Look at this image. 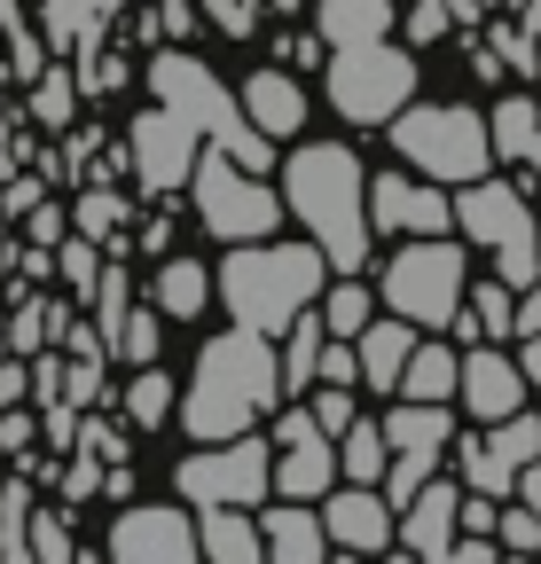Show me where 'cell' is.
<instances>
[{
    "label": "cell",
    "mask_w": 541,
    "mask_h": 564,
    "mask_svg": "<svg viewBox=\"0 0 541 564\" xmlns=\"http://www.w3.org/2000/svg\"><path fill=\"white\" fill-rule=\"evenodd\" d=\"M463 282H470V243L455 236H400V251L377 274V306L416 322V329H447L463 314Z\"/></svg>",
    "instance_id": "cell-6"
},
{
    "label": "cell",
    "mask_w": 541,
    "mask_h": 564,
    "mask_svg": "<svg viewBox=\"0 0 541 564\" xmlns=\"http://www.w3.org/2000/svg\"><path fill=\"white\" fill-rule=\"evenodd\" d=\"M275 9H291V17H299V0H275Z\"/></svg>",
    "instance_id": "cell-60"
},
{
    "label": "cell",
    "mask_w": 541,
    "mask_h": 564,
    "mask_svg": "<svg viewBox=\"0 0 541 564\" xmlns=\"http://www.w3.org/2000/svg\"><path fill=\"white\" fill-rule=\"evenodd\" d=\"M244 118H251L267 141H291V133L306 126V87L291 79V70L267 63V70H251V79H244Z\"/></svg>",
    "instance_id": "cell-20"
},
{
    "label": "cell",
    "mask_w": 541,
    "mask_h": 564,
    "mask_svg": "<svg viewBox=\"0 0 541 564\" xmlns=\"http://www.w3.org/2000/svg\"><path fill=\"white\" fill-rule=\"evenodd\" d=\"M455 502H463V478H424L409 502H400V518H392V549H409V556H424V564H447V549H455Z\"/></svg>",
    "instance_id": "cell-17"
},
{
    "label": "cell",
    "mask_w": 541,
    "mask_h": 564,
    "mask_svg": "<svg viewBox=\"0 0 541 564\" xmlns=\"http://www.w3.org/2000/svg\"><path fill=\"white\" fill-rule=\"evenodd\" d=\"M79 102H87V95H79V70H72V63H47L40 79L24 87V118L47 126V133H72V126H79Z\"/></svg>",
    "instance_id": "cell-27"
},
{
    "label": "cell",
    "mask_w": 541,
    "mask_h": 564,
    "mask_svg": "<svg viewBox=\"0 0 541 564\" xmlns=\"http://www.w3.org/2000/svg\"><path fill=\"white\" fill-rule=\"evenodd\" d=\"M196 32V0H165L158 9V40H188Z\"/></svg>",
    "instance_id": "cell-51"
},
{
    "label": "cell",
    "mask_w": 541,
    "mask_h": 564,
    "mask_svg": "<svg viewBox=\"0 0 541 564\" xmlns=\"http://www.w3.org/2000/svg\"><path fill=\"white\" fill-rule=\"evenodd\" d=\"M196 556H205V564H267L259 518H251V510H236V502L196 510Z\"/></svg>",
    "instance_id": "cell-22"
},
{
    "label": "cell",
    "mask_w": 541,
    "mask_h": 564,
    "mask_svg": "<svg viewBox=\"0 0 541 564\" xmlns=\"http://www.w3.org/2000/svg\"><path fill=\"white\" fill-rule=\"evenodd\" d=\"M314 510H322V525H329V549H354V556H385V549H392V518H400V510L385 502V486H354V478H346V486H329Z\"/></svg>",
    "instance_id": "cell-16"
},
{
    "label": "cell",
    "mask_w": 541,
    "mask_h": 564,
    "mask_svg": "<svg viewBox=\"0 0 541 564\" xmlns=\"http://www.w3.org/2000/svg\"><path fill=\"white\" fill-rule=\"evenodd\" d=\"M126 9V0H40V24H47V47L55 55H79L110 32V17Z\"/></svg>",
    "instance_id": "cell-24"
},
{
    "label": "cell",
    "mask_w": 541,
    "mask_h": 564,
    "mask_svg": "<svg viewBox=\"0 0 541 564\" xmlns=\"http://www.w3.org/2000/svg\"><path fill=\"white\" fill-rule=\"evenodd\" d=\"M385 133H392V150L440 188H463V181H479L495 165L487 110H470V102H409Z\"/></svg>",
    "instance_id": "cell-7"
},
{
    "label": "cell",
    "mask_w": 541,
    "mask_h": 564,
    "mask_svg": "<svg viewBox=\"0 0 541 564\" xmlns=\"http://www.w3.org/2000/svg\"><path fill=\"white\" fill-rule=\"evenodd\" d=\"M126 423H133V432H165V423H173V369H158V361L133 369V384H126Z\"/></svg>",
    "instance_id": "cell-33"
},
{
    "label": "cell",
    "mask_w": 541,
    "mask_h": 564,
    "mask_svg": "<svg viewBox=\"0 0 541 564\" xmlns=\"http://www.w3.org/2000/svg\"><path fill=\"white\" fill-rule=\"evenodd\" d=\"M385 440H392V455H400V447L447 455V447H455V408H447V400H392Z\"/></svg>",
    "instance_id": "cell-25"
},
{
    "label": "cell",
    "mask_w": 541,
    "mask_h": 564,
    "mask_svg": "<svg viewBox=\"0 0 541 564\" xmlns=\"http://www.w3.org/2000/svg\"><path fill=\"white\" fill-rule=\"evenodd\" d=\"M55 274H63V291H72V299L87 306V291H95V274H102V243L72 228V236L55 243Z\"/></svg>",
    "instance_id": "cell-37"
},
{
    "label": "cell",
    "mask_w": 541,
    "mask_h": 564,
    "mask_svg": "<svg viewBox=\"0 0 541 564\" xmlns=\"http://www.w3.org/2000/svg\"><path fill=\"white\" fill-rule=\"evenodd\" d=\"M322 55H329V47H322V32H314V40H283V47H275V63H322Z\"/></svg>",
    "instance_id": "cell-54"
},
{
    "label": "cell",
    "mask_w": 541,
    "mask_h": 564,
    "mask_svg": "<svg viewBox=\"0 0 541 564\" xmlns=\"http://www.w3.org/2000/svg\"><path fill=\"white\" fill-rule=\"evenodd\" d=\"M9 274H17V220L0 212V282H9Z\"/></svg>",
    "instance_id": "cell-55"
},
{
    "label": "cell",
    "mask_w": 541,
    "mask_h": 564,
    "mask_svg": "<svg viewBox=\"0 0 541 564\" xmlns=\"http://www.w3.org/2000/svg\"><path fill=\"white\" fill-rule=\"evenodd\" d=\"M158 352H165V314L158 306H126L118 329H110V361L142 369V361H158Z\"/></svg>",
    "instance_id": "cell-35"
},
{
    "label": "cell",
    "mask_w": 541,
    "mask_h": 564,
    "mask_svg": "<svg viewBox=\"0 0 541 564\" xmlns=\"http://www.w3.org/2000/svg\"><path fill=\"white\" fill-rule=\"evenodd\" d=\"M495 556V533H455V549H447V564H487Z\"/></svg>",
    "instance_id": "cell-52"
},
{
    "label": "cell",
    "mask_w": 541,
    "mask_h": 564,
    "mask_svg": "<svg viewBox=\"0 0 541 564\" xmlns=\"http://www.w3.org/2000/svg\"><path fill=\"white\" fill-rule=\"evenodd\" d=\"M173 494L188 510H213V502H236V510H259L275 494V440H205L196 455L173 463Z\"/></svg>",
    "instance_id": "cell-10"
},
{
    "label": "cell",
    "mask_w": 541,
    "mask_h": 564,
    "mask_svg": "<svg viewBox=\"0 0 541 564\" xmlns=\"http://www.w3.org/2000/svg\"><path fill=\"white\" fill-rule=\"evenodd\" d=\"M150 306H158L165 322H196V314L213 306V267L165 251V267H158V282H150Z\"/></svg>",
    "instance_id": "cell-26"
},
{
    "label": "cell",
    "mask_w": 541,
    "mask_h": 564,
    "mask_svg": "<svg viewBox=\"0 0 541 564\" xmlns=\"http://www.w3.org/2000/svg\"><path fill=\"white\" fill-rule=\"evenodd\" d=\"M17 400H32V361L24 352H0V408H17Z\"/></svg>",
    "instance_id": "cell-50"
},
{
    "label": "cell",
    "mask_w": 541,
    "mask_h": 564,
    "mask_svg": "<svg viewBox=\"0 0 541 564\" xmlns=\"http://www.w3.org/2000/svg\"><path fill=\"white\" fill-rule=\"evenodd\" d=\"M40 196H47V173H24V165H17V173H0V212H9V220H24Z\"/></svg>",
    "instance_id": "cell-46"
},
{
    "label": "cell",
    "mask_w": 541,
    "mask_h": 564,
    "mask_svg": "<svg viewBox=\"0 0 541 564\" xmlns=\"http://www.w3.org/2000/svg\"><path fill=\"white\" fill-rule=\"evenodd\" d=\"M495 549H510V556H533V549H541V510H526V502H502V510H495Z\"/></svg>",
    "instance_id": "cell-41"
},
{
    "label": "cell",
    "mask_w": 541,
    "mask_h": 564,
    "mask_svg": "<svg viewBox=\"0 0 541 564\" xmlns=\"http://www.w3.org/2000/svg\"><path fill=\"white\" fill-rule=\"evenodd\" d=\"M55 494H63V502H95V494H102V455H72V463H63L55 470Z\"/></svg>",
    "instance_id": "cell-43"
},
{
    "label": "cell",
    "mask_w": 541,
    "mask_h": 564,
    "mask_svg": "<svg viewBox=\"0 0 541 564\" xmlns=\"http://www.w3.org/2000/svg\"><path fill=\"white\" fill-rule=\"evenodd\" d=\"M275 188H283V212H299V228L322 243L329 274H361L369 251H377V228H369V173L346 141H299L291 158H275Z\"/></svg>",
    "instance_id": "cell-2"
},
{
    "label": "cell",
    "mask_w": 541,
    "mask_h": 564,
    "mask_svg": "<svg viewBox=\"0 0 541 564\" xmlns=\"http://www.w3.org/2000/svg\"><path fill=\"white\" fill-rule=\"evenodd\" d=\"M142 79H150V102H165L173 118H188L196 133L213 141V150H228V158L251 165V173H275V141L244 118V102L220 87V70H213L205 55H188L181 40H165V47L150 55Z\"/></svg>",
    "instance_id": "cell-4"
},
{
    "label": "cell",
    "mask_w": 541,
    "mask_h": 564,
    "mask_svg": "<svg viewBox=\"0 0 541 564\" xmlns=\"http://www.w3.org/2000/svg\"><path fill=\"white\" fill-rule=\"evenodd\" d=\"M329 70V110L346 118V126H392L400 110L416 102V47H400V40H361V47H329L322 55Z\"/></svg>",
    "instance_id": "cell-9"
},
{
    "label": "cell",
    "mask_w": 541,
    "mask_h": 564,
    "mask_svg": "<svg viewBox=\"0 0 541 564\" xmlns=\"http://www.w3.org/2000/svg\"><path fill=\"white\" fill-rule=\"evenodd\" d=\"M314 32H322V47L392 40L400 32V9H392V0H314Z\"/></svg>",
    "instance_id": "cell-23"
},
{
    "label": "cell",
    "mask_w": 541,
    "mask_h": 564,
    "mask_svg": "<svg viewBox=\"0 0 541 564\" xmlns=\"http://www.w3.org/2000/svg\"><path fill=\"white\" fill-rule=\"evenodd\" d=\"M455 236L470 251H487V274H502L510 291H526V282L541 274V228H533V196L518 181H502L495 165L479 181H463L455 196Z\"/></svg>",
    "instance_id": "cell-5"
},
{
    "label": "cell",
    "mask_w": 541,
    "mask_h": 564,
    "mask_svg": "<svg viewBox=\"0 0 541 564\" xmlns=\"http://www.w3.org/2000/svg\"><path fill=\"white\" fill-rule=\"evenodd\" d=\"M306 415L322 423V432L337 440V432H346V423L361 415V384H314V400H306Z\"/></svg>",
    "instance_id": "cell-40"
},
{
    "label": "cell",
    "mask_w": 541,
    "mask_h": 564,
    "mask_svg": "<svg viewBox=\"0 0 541 564\" xmlns=\"http://www.w3.org/2000/svg\"><path fill=\"white\" fill-rule=\"evenodd\" d=\"M9 24H24V9H17V0H0V32H9Z\"/></svg>",
    "instance_id": "cell-57"
},
{
    "label": "cell",
    "mask_w": 541,
    "mask_h": 564,
    "mask_svg": "<svg viewBox=\"0 0 541 564\" xmlns=\"http://www.w3.org/2000/svg\"><path fill=\"white\" fill-rule=\"evenodd\" d=\"M47 63H55V55H47V40H40L32 24H9V32H0V79L32 87V79H40Z\"/></svg>",
    "instance_id": "cell-36"
},
{
    "label": "cell",
    "mask_w": 541,
    "mask_h": 564,
    "mask_svg": "<svg viewBox=\"0 0 541 564\" xmlns=\"http://www.w3.org/2000/svg\"><path fill=\"white\" fill-rule=\"evenodd\" d=\"M533 133H541V102H533V95H502V102L487 110V141H495L502 165H526V158H533Z\"/></svg>",
    "instance_id": "cell-29"
},
{
    "label": "cell",
    "mask_w": 541,
    "mask_h": 564,
    "mask_svg": "<svg viewBox=\"0 0 541 564\" xmlns=\"http://www.w3.org/2000/svg\"><path fill=\"white\" fill-rule=\"evenodd\" d=\"M0 352H9V306H0Z\"/></svg>",
    "instance_id": "cell-59"
},
{
    "label": "cell",
    "mask_w": 541,
    "mask_h": 564,
    "mask_svg": "<svg viewBox=\"0 0 541 564\" xmlns=\"http://www.w3.org/2000/svg\"><path fill=\"white\" fill-rule=\"evenodd\" d=\"M385 463H392V440H385V423L354 415L346 432H337V478H354V486H377V478H385Z\"/></svg>",
    "instance_id": "cell-30"
},
{
    "label": "cell",
    "mask_w": 541,
    "mask_h": 564,
    "mask_svg": "<svg viewBox=\"0 0 541 564\" xmlns=\"http://www.w3.org/2000/svg\"><path fill=\"white\" fill-rule=\"evenodd\" d=\"M259 541H267V564H322L329 556V525L314 502H259Z\"/></svg>",
    "instance_id": "cell-18"
},
{
    "label": "cell",
    "mask_w": 541,
    "mask_h": 564,
    "mask_svg": "<svg viewBox=\"0 0 541 564\" xmlns=\"http://www.w3.org/2000/svg\"><path fill=\"white\" fill-rule=\"evenodd\" d=\"M32 447H40V415H24V400H17V408H0V455H17V463H24Z\"/></svg>",
    "instance_id": "cell-47"
},
{
    "label": "cell",
    "mask_w": 541,
    "mask_h": 564,
    "mask_svg": "<svg viewBox=\"0 0 541 564\" xmlns=\"http://www.w3.org/2000/svg\"><path fill=\"white\" fill-rule=\"evenodd\" d=\"M447 24H455V17H447V0H416V9L400 17V32H409V47H432V40H440Z\"/></svg>",
    "instance_id": "cell-48"
},
{
    "label": "cell",
    "mask_w": 541,
    "mask_h": 564,
    "mask_svg": "<svg viewBox=\"0 0 541 564\" xmlns=\"http://www.w3.org/2000/svg\"><path fill=\"white\" fill-rule=\"evenodd\" d=\"M283 400V361H275V337L267 329H220L205 337V352H196L188 369V392L173 400L181 415V440H236V432H259L267 415H275Z\"/></svg>",
    "instance_id": "cell-1"
},
{
    "label": "cell",
    "mask_w": 541,
    "mask_h": 564,
    "mask_svg": "<svg viewBox=\"0 0 541 564\" xmlns=\"http://www.w3.org/2000/svg\"><path fill=\"white\" fill-rule=\"evenodd\" d=\"M533 329H541V274L518 291V337H533Z\"/></svg>",
    "instance_id": "cell-53"
},
{
    "label": "cell",
    "mask_w": 541,
    "mask_h": 564,
    "mask_svg": "<svg viewBox=\"0 0 541 564\" xmlns=\"http://www.w3.org/2000/svg\"><path fill=\"white\" fill-rule=\"evenodd\" d=\"M409 345H416V322L400 314H369L361 337H354V361H361V392H400V369H409Z\"/></svg>",
    "instance_id": "cell-19"
},
{
    "label": "cell",
    "mask_w": 541,
    "mask_h": 564,
    "mask_svg": "<svg viewBox=\"0 0 541 564\" xmlns=\"http://www.w3.org/2000/svg\"><path fill=\"white\" fill-rule=\"evenodd\" d=\"M369 228L377 243L392 236H455V196L447 188H424L416 173H369Z\"/></svg>",
    "instance_id": "cell-14"
},
{
    "label": "cell",
    "mask_w": 541,
    "mask_h": 564,
    "mask_svg": "<svg viewBox=\"0 0 541 564\" xmlns=\"http://www.w3.org/2000/svg\"><path fill=\"white\" fill-rule=\"evenodd\" d=\"M479 40L502 55V70H541V63H533V40H526V24H487Z\"/></svg>",
    "instance_id": "cell-45"
},
{
    "label": "cell",
    "mask_w": 541,
    "mask_h": 564,
    "mask_svg": "<svg viewBox=\"0 0 541 564\" xmlns=\"http://www.w3.org/2000/svg\"><path fill=\"white\" fill-rule=\"evenodd\" d=\"M518 369H526V384H541V329L518 337Z\"/></svg>",
    "instance_id": "cell-56"
},
{
    "label": "cell",
    "mask_w": 541,
    "mask_h": 564,
    "mask_svg": "<svg viewBox=\"0 0 541 564\" xmlns=\"http://www.w3.org/2000/svg\"><path fill=\"white\" fill-rule=\"evenodd\" d=\"M526 369H518V352H502L495 337H479V345H463V377H455V400L470 408V423H502V415H518L526 408Z\"/></svg>",
    "instance_id": "cell-15"
},
{
    "label": "cell",
    "mask_w": 541,
    "mask_h": 564,
    "mask_svg": "<svg viewBox=\"0 0 541 564\" xmlns=\"http://www.w3.org/2000/svg\"><path fill=\"white\" fill-rule=\"evenodd\" d=\"M188 196H196V228H205L213 243H259L283 228V188L275 173H251L236 165L228 150H196V173H188Z\"/></svg>",
    "instance_id": "cell-8"
},
{
    "label": "cell",
    "mask_w": 541,
    "mask_h": 564,
    "mask_svg": "<svg viewBox=\"0 0 541 564\" xmlns=\"http://www.w3.org/2000/svg\"><path fill=\"white\" fill-rule=\"evenodd\" d=\"M196 17H205V24H220L228 40H251V32H259V0H205Z\"/></svg>",
    "instance_id": "cell-44"
},
{
    "label": "cell",
    "mask_w": 541,
    "mask_h": 564,
    "mask_svg": "<svg viewBox=\"0 0 541 564\" xmlns=\"http://www.w3.org/2000/svg\"><path fill=\"white\" fill-rule=\"evenodd\" d=\"M118 564H188L196 556V510L188 502H133L110 518Z\"/></svg>",
    "instance_id": "cell-13"
},
{
    "label": "cell",
    "mask_w": 541,
    "mask_h": 564,
    "mask_svg": "<svg viewBox=\"0 0 541 564\" xmlns=\"http://www.w3.org/2000/svg\"><path fill=\"white\" fill-rule=\"evenodd\" d=\"M24 541H32L40 564H72V556H79V541H72V525H63V510H40V502H32V533H24Z\"/></svg>",
    "instance_id": "cell-39"
},
{
    "label": "cell",
    "mask_w": 541,
    "mask_h": 564,
    "mask_svg": "<svg viewBox=\"0 0 541 564\" xmlns=\"http://www.w3.org/2000/svg\"><path fill=\"white\" fill-rule=\"evenodd\" d=\"M196 150H205V133H196L188 118H173L165 102H150L142 118L126 126V173H133V188H142L150 204H173L188 188Z\"/></svg>",
    "instance_id": "cell-11"
},
{
    "label": "cell",
    "mask_w": 541,
    "mask_h": 564,
    "mask_svg": "<svg viewBox=\"0 0 541 564\" xmlns=\"http://www.w3.org/2000/svg\"><path fill=\"white\" fill-rule=\"evenodd\" d=\"M72 228H79V236H95V243H110V236H126V228H133V204H126L110 181H87V188H79V204H72Z\"/></svg>",
    "instance_id": "cell-34"
},
{
    "label": "cell",
    "mask_w": 541,
    "mask_h": 564,
    "mask_svg": "<svg viewBox=\"0 0 541 564\" xmlns=\"http://www.w3.org/2000/svg\"><path fill=\"white\" fill-rule=\"evenodd\" d=\"M126 87V55H110L102 40L79 47V95H118Z\"/></svg>",
    "instance_id": "cell-42"
},
{
    "label": "cell",
    "mask_w": 541,
    "mask_h": 564,
    "mask_svg": "<svg viewBox=\"0 0 541 564\" xmlns=\"http://www.w3.org/2000/svg\"><path fill=\"white\" fill-rule=\"evenodd\" d=\"M526 165H533V188H541V133H533V158H526Z\"/></svg>",
    "instance_id": "cell-58"
},
{
    "label": "cell",
    "mask_w": 541,
    "mask_h": 564,
    "mask_svg": "<svg viewBox=\"0 0 541 564\" xmlns=\"http://www.w3.org/2000/svg\"><path fill=\"white\" fill-rule=\"evenodd\" d=\"M314 314H322L329 337H361V322L377 314V291H369L361 274H329V282H322V299H314Z\"/></svg>",
    "instance_id": "cell-31"
},
{
    "label": "cell",
    "mask_w": 541,
    "mask_h": 564,
    "mask_svg": "<svg viewBox=\"0 0 541 564\" xmlns=\"http://www.w3.org/2000/svg\"><path fill=\"white\" fill-rule=\"evenodd\" d=\"M447 337L455 345H479V337H518V291L502 274H487V282H463V314L447 322Z\"/></svg>",
    "instance_id": "cell-21"
},
{
    "label": "cell",
    "mask_w": 541,
    "mask_h": 564,
    "mask_svg": "<svg viewBox=\"0 0 541 564\" xmlns=\"http://www.w3.org/2000/svg\"><path fill=\"white\" fill-rule=\"evenodd\" d=\"M322 282H329V259L322 243H275V236H259V243H228L220 274H213V299L244 322V329H267V337H283L299 306L322 299Z\"/></svg>",
    "instance_id": "cell-3"
},
{
    "label": "cell",
    "mask_w": 541,
    "mask_h": 564,
    "mask_svg": "<svg viewBox=\"0 0 541 564\" xmlns=\"http://www.w3.org/2000/svg\"><path fill=\"white\" fill-rule=\"evenodd\" d=\"M275 494L283 502H322V494L337 486V440L322 432V423L306 415V408H291V415H275Z\"/></svg>",
    "instance_id": "cell-12"
},
{
    "label": "cell",
    "mask_w": 541,
    "mask_h": 564,
    "mask_svg": "<svg viewBox=\"0 0 541 564\" xmlns=\"http://www.w3.org/2000/svg\"><path fill=\"white\" fill-rule=\"evenodd\" d=\"M63 236H72V212L40 196V204L24 212V243H63Z\"/></svg>",
    "instance_id": "cell-49"
},
{
    "label": "cell",
    "mask_w": 541,
    "mask_h": 564,
    "mask_svg": "<svg viewBox=\"0 0 541 564\" xmlns=\"http://www.w3.org/2000/svg\"><path fill=\"white\" fill-rule=\"evenodd\" d=\"M322 345H329L322 314H314V306H299V314H291V329H283V345H275V361H283V392H314V377H322Z\"/></svg>",
    "instance_id": "cell-28"
},
{
    "label": "cell",
    "mask_w": 541,
    "mask_h": 564,
    "mask_svg": "<svg viewBox=\"0 0 541 564\" xmlns=\"http://www.w3.org/2000/svg\"><path fill=\"white\" fill-rule=\"evenodd\" d=\"M79 447H87V455H102V463H133L126 423H110L102 408H79Z\"/></svg>",
    "instance_id": "cell-38"
},
{
    "label": "cell",
    "mask_w": 541,
    "mask_h": 564,
    "mask_svg": "<svg viewBox=\"0 0 541 564\" xmlns=\"http://www.w3.org/2000/svg\"><path fill=\"white\" fill-rule=\"evenodd\" d=\"M32 470H17V478H0V564H32Z\"/></svg>",
    "instance_id": "cell-32"
}]
</instances>
